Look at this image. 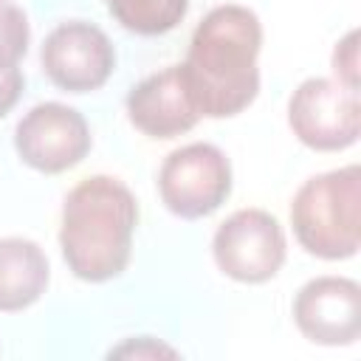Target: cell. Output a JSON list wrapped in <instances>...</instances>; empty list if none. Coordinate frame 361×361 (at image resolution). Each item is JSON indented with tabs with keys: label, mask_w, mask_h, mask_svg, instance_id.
Wrapping results in <instances>:
<instances>
[{
	"label": "cell",
	"mask_w": 361,
	"mask_h": 361,
	"mask_svg": "<svg viewBox=\"0 0 361 361\" xmlns=\"http://www.w3.org/2000/svg\"><path fill=\"white\" fill-rule=\"evenodd\" d=\"M333 73L341 85L358 90V31H347L333 48Z\"/></svg>",
	"instance_id": "obj_14"
},
{
	"label": "cell",
	"mask_w": 361,
	"mask_h": 361,
	"mask_svg": "<svg viewBox=\"0 0 361 361\" xmlns=\"http://www.w3.org/2000/svg\"><path fill=\"white\" fill-rule=\"evenodd\" d=\"M231 164L209 141H192L172 149L158 169L161 203L183 220L214 214L231 195Z\"/></svg>",
	"instance_id": "obj_4"
},
{
	"label": "cell",
	"mask_w": 361,
	"mask_h": 361,
	"mask_svg": "<svg viewBox=\"0 0 361 361\" xmlns=\"http://www.w3.org/2000/svg\"><path fill=\"white\" fill-rule=\"evenodd\" d=\"M138 200L113 175L79 180L62 203L59 251L68 271L82 282H110L124 274L133 257Z\"/></svg>",
	"instance_id": "obj_2"
},
{
	"label": "cell",
	"mask_w": 361,
	"mask_h": 361,
	"mask_svg": "<svg viewBox=\"0 0 361 361\" xmlns=\"http://www.w3.org/2000/svg\"><path fill=\"white\" fill-rule=\"evenodd\" d=\"M23 87H25V76H23L20 68H11V71L0 73V118H6L14 110V104L23 96Z\"/></svg>",
	"instance_id": "obj_16"
},
{
	"label": "cell",
	"mask_w": 361,
	"mask_h": 361,
	"mask_svg": "<svg viewBox=\"0 0 361 361\" xmlns=\"http://www.w3.org/2000/svg\"><path fill=\"white\" fill-rule=\"evenodd\" d=\"M259 48L262 23L248 6H214L197 23L178 68L200 116L231 118L257 99Z\"/></svg>",
	"instance_id": "obj_1"
},
{
	"label": "cell",
	"mask_w": 361,
	"mask_h": 361,
	"mask_svg": "<svg viewBox=\"0 0 361 361\" xmlns=\"http://www.w3.org/2000/svg\"><path fill=\"white\" fill-rule=\"evenodd\" d=\"M51 282L45 251L28 237L0 240V313H20L37 305Z\"/></svg>",
	"instance_id": "obj_11"
},
{
	"label": "cell",
	"mask_w": 361,
	"mask_h": 361,
	"mask_svg": "<svg viewBox=\"0 0 361 361\" xmlns=\"http://www.w3.org/2000/svg\"><path fill=\"white\" fill-rule=\"evenodd\" d=\"M288 127L316 152H338L361 135V99L358 90L338 79L310 76L288 99Z\"/></svg>",
	"instance_id": "obj_6"
},
{
	"label": "cell",
	"mask_w": 361,
	"mask_h": 361,
	"mask_svg": "<svg viewBox=\"0 0 361 361\" xmlns=\"http://www.w3.org/2000/svg\"><path fill=\"white\" fill-rule=\"evenodd\" d=\"M113 355H116V358H161V355L175 358L178 350L166 347L164 341H158V338H152V336H135V338H127L124 344L113 347V350H110V358H113Z\"/></svg>",
	"instance_id": "obj_15"
},
{
	"label": "cell",
	"mask_w": 361,
	"mask_h": 361,
	"mask_svg": "<svg viewBox=\"0 0 361 361\" xmlns=\"http://www.w3.org/2000/svg\"><path fill=\"white\" fill-rule=\"evenodd\" d=\"M299 333L322 347H350L361 336V288L350 276L307 279L293 296Z\"/></svg>",
	"instance_id": "obj_9"
},
{
	"label": "cell",
	"mask_w": 361,
	"mask_h": 361,
	"mask_svg": "<svg viewBox=\"0 0 361 361\" xmlns=\"http://www.w3.org/2000/svg\"><path fill=\"white\" fill-rule=\"evenodd\" d=\"M116 23L138 37H158L180 25L189 0H107Z\"/></svg>",
	"instance_id": "obj_12"
},
{
	"label": "cell",
	"mask_w": 361,
	"mask_h": 361,
	"mask_svg": "<svg viewBox=\"0 0 361 361\" xmlns=\"http://www.w3.org/2000/svg\"><path fill=\"white\" fill-rule=\"evenodd\" d=\"M299 245L319 259H350L361 245V169L347 164L307 178L290 200Z\"/></svg>",
	"instance_id": "obj_3"
},
{
	"label": "cell",
	"mask_w": 361,
	"mask_h": 361,
	"mask_svg": "<svg viewBox=\"0 0 361 361\" xmlns=\"http://www.w3.org/2000/svg\"><path fill=\"white\" fill-rule=\"evenodd\" d=\"M127 118L149 138H178L189 133L203 116L197 113L178 65L149 73L127 93Z\"/></svg>",
	"instance_id": "obj_10"
},
{
	"label": "cell",
	"mask_w": 361,
	"mask_h": 361,
	"mask_svg": "<svg viewBox=\"0 0 361 361\" xmlns=\"http://www.w3.org/2000/svg\"><path fill=\"white\" fill-rule=\"evenodd\" d=\"M90 147L93 135L85 116L62 102L34 104L14 127V149L20 161L45 175L73 169L87 158Z\"/></svg>",
	"instance_id": "obj_7"
},
{
	"label": "cell",
	"mask_w": 361,
	"mask_h": 361,
	"mask_svg": "<svg viewBox=\"0 0 361 361\" xmlns=\"http://www.w3.org/2000/svg\"><path fill=\"white\" fill-rule=\"evenodd\" d=\"M31 42V25L25 11L17 3L0 0V73L20 68Z\"/></svg>",
	"instance_id": "obj_13"
},
{
	"label": "cell",
	"mask_w": 361,
	"mask_h": 361,
	"mask_svg": "<svg viewBox=\"0 0 361 361\" xmlns=\"http://www.w3.org/2000/svg\"><path fill=\"white\" fill-rule=\"evenodd\" d=\"M212 257L220 274L243 285H262L279 274L288 257L282 223L265 209H237L212 237Z\"/></svg>",
	"instance_id": "obj_5"
},
{
	"label": "cell",
	"mask_w": 361,
	"mask_h": 361,
	"mask_svg": "<svg viewBox=\"0 0 361 361\" xmlns=\"http://www.w3.org/2000/svg\"><path fill=\"white\" fill-rule=\"evenodd\" d=\"M42 73L68 93L99 90L116 71L110 37L87 20H65L48 31L39 51Z\"/></svg>",
	"instance_id": "obj_8"
}]
</instances>
